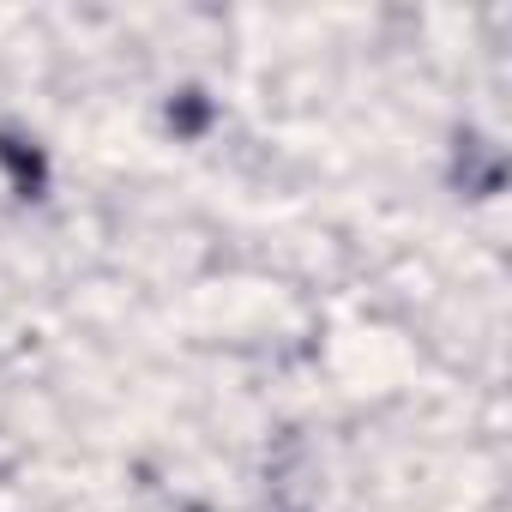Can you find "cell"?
<instances>
[{"label": "cell", "instance_id": "1", "mask_svg": "<svg viewBox=\"0 0 512 512\" xmlns=\"http://www.w3.org/2000/svg\"><path fill=\"white\" fill-rule=\"evenodd\" d=\"M0 169L13 175L19 193H43V181H49V157L31 139H13V133H0Z\"/></svg>", "mask_w": 512, "mask_h": 512}, {"label": "cell", "instance_id": "2", "mask_svg": "<svg viewBox=\"0 0 512 512\" xmlns=\"http://www.w3.org/2000/svg\"><path fill=\"white\" fill-rule=\"evenodd\" d=\"M169 127H175V133H187V139H193V133H205V127H211V103H205L199 91H181V97L169 103Z\"/></svg>", "mask_w": 512, "mask_h": 512}]
</instances>
